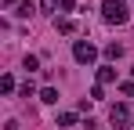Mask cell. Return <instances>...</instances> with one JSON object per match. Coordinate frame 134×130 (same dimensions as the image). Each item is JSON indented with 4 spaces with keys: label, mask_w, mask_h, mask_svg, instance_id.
I'll list each match as a JSON object with an SVG mask.
<instances>
[{
    "label": "cell",
    "mask_w": 134,
    "mask_h": 130,
    "mask_svg": "<svg viewBox=\"0 0 134 130\" xmlns=\"http://www.w3.org/2000/svg\"><path fill=\"white\" fill-rule=\"evenodd\" d=\"M102 15H105V22H112V25H123V22L131 18V11H127L123 0H105V4H102Z\"/></svg>",
    "instance_id": "1"
},
{
    "label": "cell",
    "mask_w": 134,
    "mask_h": 130,
    "mask_svg": "<svg viewBox=\"0 0 134 130\" xmlns=\"http://www.w3.org/2000/svg\"><path fill=\"white\" fill-rule=\"evenodd\" d=\"M72 58H76L80 65H91L94 58H98V47L87 43V40H76V43H72Z\"/></svg>",
    "instance_id": "2"
},
{
    "label": "cell",
    "mask_w": 134,
    "mask_h": 130,
    "mask_svg": "<svg viewBox=\"0 0 134 130\" xmlns=\"http://www.w3.org/2000/svg\"><path fill=\"white\" fill-rule=\"evenodd\" d=\"M109 123L116 130H127V123H131V112H127V105H112L109 108Z\"/></svg>",
    "instance_id": "3"
},
{
    "label": "cell",
    "mask_w": 134,
    "mask_h": 130,
    "mask_svg": "<svg viewBox=\"0 0 134 130\" xmlns=\"http://www.w3.org/2000/svg\"><path fill=\"white\" fill-rule=\"evenodd\" d=\"M112 80H116V69H112V65H102V69H98V83L105 87V83H112Z\"/></svg>",
    "instance_id": "4"
},
{
    "label": "cell",
    "mask_w": 134,
    "mask_h": 130,
    "mask_svg": "<svg viewBox=\"0 0 134 130\" xmlns=\"http://www.w3.org/2000/svg\"><path fill=\"white\" fill-rule=\"evenodd\" d=\"M54 25H58V33H65V36H72V33H76V22H72V18H58Z\"/></svg>",
    "instance_id": "5"
},
{
    "label": "cell",
    "mask_w": 134,
    "mask_h": 130,
    "mask_svg": "<svg viewBox=\"0 0 134 130\" xmlns=\"http://www.w3.org/2000/svg\"><path fill=\"white\" fill-rule=\"evenodd\" d=\"M105 58H109V62H120V58H123V47H120V43H109V47H105Z\"/></svg>",
    "instance_id": "6"
},
{
    "label": "cell",
    "mask_w": 134,
    "mask_h": 130,
    "mask_svg": "<svg viewBox=\"0 0 134 130\" xmlns=\"http://www.w3.org/2000/svg\"><path fill=\"white\" fill-rule=\"evenodd\" d=\"M0 90H4V94H15V76L4 72V76H0Z\"/></svg>",
    "instance_id": "7"
},
{
    "label": "cell",
    "mask_w": 134,
    "mask_h": 130,
    "mask_svg": "<svg viewBox=\"0 0 134 130\" xmlns=\"http://www.w3.org/2000/svg\"><path fill=\"white\" fill-rule=\"evenodd\" d=\"M40 101L54 105V101H58V90H54V87H44V90H40Z\"/></svg>",
    "instance_id": "8"
},
{
    "label": "cell",
    "mask_w": 134,
    "mask_h": 130,
    "mask_svg": "<svg viewBox=\"0 0 134 130\" xmlns=\"http://www.w3.org/2000/svg\"><path fill=\"white\" fill-rule=\"evenodd\" d=\"M18 94H22V98H33V94H36V83H33V80H25V83L18 87Z\"/></svg>",
    "instance_id": "9"
},
{
    "label": "cell",
    "mask_w": 134,
    "mask_h": 130,
    "mask_svg": "<svg viewBox=\"0 0 134 130\" xmlns=\"http://www.w3.org/2000/svg\"><path fill=\"white\" fill-rule=\"evenodd\" d=\"M72 123H76V112H62L58 116V127H72Z\"/></svg>",
    "instance_id": "10"
},
{
    "label": "cell",
    "mask_w": 134,
    "mask_h": 130,
    "mask_svg": "<svg viewBox=\"0 0 134 130\" xmlns=\"http://www.w3.org/2000/svg\"><path fill=\"white\" fill-rule=\"evenodd\" d=\"M25 72H33V69H40V58H36V54H25Z\"/></svg>",
    "instance_id": "11"
},
{
    "label": "cell",
    "mask_w": 134,
    "mask_h": 130,
    "mask_svg": "<svg viewBox=\"0 0 134 130\" xmlns=\"http://www.w3.org/2000/svg\"><path fill=\"white\" fill-rule=\"evenodd\" d=\"M29 15H33V4L22 0V4H18V18H29Z\"/></svg>",
    "instance_id": "12"
},
{
    "label": "cell",
    "mask_w": 134,
    "mask_h": 130,
    "mask_svg": "<svg viewBox=\"0 0 134 130\" xmlns=\"http://www.w3.org/2000/svg\"><path fill=\"white\" fill-rule=\"evenodd\" d=\"M98 98H105V87H102V83L91 87V101H98Z\"/></svg>",
    "instance_id": "13"
},
{
    "label": "cell",
    "mask_w": 134,
    "mask_h": 130,
    "mask_svg": "<svg viewBox=\"0 0 134 130\" xmlns=\"http://www.w3.org/2000/svg\"><path fill=\"white\" fill-rule=\"evenodd\" d=\"M58 7H62V11H72V7H76V0H58Z\"/></svg>",
    "instance_id": "14"
},
{
    "label": "cell",
    "mask_w": 134,
    "mask_h": 130,
    "mask_svg": "<svg viewBox=\"0 0 134 130\" xmlns=\"http://www.w3.org/2000/svg\"><path fill=\"white\" fill-rule=\"evenodd\" d=\"M123 94H127V98H134V80H127V83H123Z\"/></svg>",
    "instance_id": "15"
},
{
    "label": "cell",
    "mask_w": 134,
    "mask_h": 130,
    "mask_svg": "<svg viewBox=\"0 0 134 130\" xmlns=\"http://www.w3.org/2000/svg\"><path fill=\"white\" fill-rule=\"evenodd\" d=\"M58 7V0H44V11H54Z\"/></svg>",
    "instance_id": "16"
},
{
    "label": "cell",
    "mask_w": 134,
    "mask_h": 130,
    "mask_svg": "<svg viewBox=\"0 0 134 130\" xmlns=\"http://www.w3.org/2000/svg\"><path fill=\"white\" fill-rule=\"evenodd\" d=\"M4 130H18V123H15V119H7V123H4Z\"/></svg>",
    "instance_id": "17"
},
{
    "label": "cell",
    "mask_w": 134,
    "mask_h": 130,
    "mask_svg": "<svg viewBox=\"0 0 134 130\" xmlns=\"http://www.w3.org/2000/svg\"><path fill=\"white\" fill-rule=\"evenodd\" d=\"M11 4H18V0H4V7H11Z\"/></svg>",
    "instance_id": "18"
},
{
    "label": "cell",
    "mask_w": 134,
    "mask_h": 130,
    "mask_svg": "<svg viewBox=\"0 0 134 130\" xmlns=\"http://www.w3.org/2000/svg\"><path fill=\"white\" fill-rule=\"evenodd\" d=\"M131 72H134V69H131Z\"/></svg>",
    "instance_id": "19"
}]
</instances>
